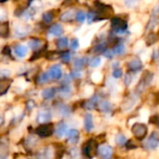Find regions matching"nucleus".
<instances>
[{
    "mask_svg": "<svg viewBox=\"0 0 159 159\" xmlns=\"http://www.w3.org/2000/svg\"><path fill=\"white\" fill-rule=\"evenodd\" d=\"M36 143V140L33 137V136H30V138L27 140V142H26V144H28L29 146L31 145V146H34V143Z\"/></svg>",
    "mask_w": 159,
    "mask_h": 159,
    "instance_id": "09e8293b",
    "label": "nucleus"
},
{
    "mask_svg": "<svg viewBox=\"0 0 159 159\" xmlns=\"http://www.w3.org/2000/svg\"><path fill=\"white\" fill-rule=\"evenodd\" d=\"M75 11L73 9H69V10H66L65 12H63L61 17H60V20L61 21H64V22H69L71 20H73L75 19Z\"/></svg>",
    "mask_w": 159,
    "mask_h": 159,
    "instance_id": "a211bd4d",
    "label": "nucleus"
},
{
    "mask_svg": "<svg viewBox=\"0 0 159 159\" xmlns=\"http://www.w3.org/2000/svg\"><path fill=\"white\" fill-rule=\"evenodd\" d=\"M139 1L140 0H125V3L129 7H133L134 6H136L138 4Z\"/></svg>",
    "mask_w": 159,
    "mask_h": 159,
    "instance_id": "a18cd8bd",
    "label": "nucleus"
},
{
    "mask_svg": "<svg viewBox=\"0 0 159 159\" xmlns=\"http://www.w3.org/2000/svg\"><path fill=\"white\" fill-rule=\"evenodd\" d=\"M8 154V149L5 143H0V157H6Z\"/></svg>",
    "mask_w": 159,
    "mask_h": 159,
    "instance_id": "f704fd0d",
    "label": "nucleus"
},
{
    "mask_svg": "<svg viewBox=\"0 0 159 159\" xmlns=\"http://www.w3.org/2000/svg\"><path fill=\"white\" fill-rule=\"evenodd\" d=\"M126 142H127V139H126V137H125L123 134H118V135H116V143L117 145L123 146V145H125Z\"/></svg>",
    "mask_w": 159,
    "mask_h": 159,
    "instance_id": "7c9ffc66",
    "label": "nucleus"
},
{
    "mask_svg": "<svg viewBox=\"0 0 159 159\" xmlns=\"http://www.w3.org/2000/svg\"><path fill=\"white\" fill-rule=\"evenodd\" d=\"M28 52V48L26 46H23V45H17L15 48H14V53L17 57L19 58H22V57H25V55L27 54Z\"/></svg>",
    "mask_w": 159,
    "mask_h": 159,
    "instance_id": "f3484780",
    "label": "nucleus"
},
{
    "mask_svg": "<svg viewBox=\"0 0 159 159\" xmlns=\"http://www.w3.org/2000/svg\"><path fill=\"white\" fill-rule=\"evenodd\" d=\"M68 43H69V41H68L67 37H61L57 40L56 45L59 48L61 49V48H65L68 46Z\"/></svg>",
    "mask_w": 159,
    "mask_h": 159,
    "instance_id": "cd10ccee",
    "label": "nucleus"
},
{
    "mask_svg": "<svg viewBox=\"0 0 159 159\" xmlns=\"http://www.w3.org/2000/svg\"><path fill=\"white\" fill-rule=\"evenodd\" d=\"M68 138H67V143L70 144H75L79 141V132L76 129H70L68 131Z\"/></svg>",
    "mask_w": 159,
    "mask_h": 159,
    "instance_id": "ddd939ff",
    "label": "nucleus"
},
{
    "mask_svg": "<svg viewBox=\"0 0 159 159\" xmlns=\"http://www.w3.org/2000/svg\"><path fill=\"white\" fill-rule=\"evenodd\" d=\"M159 145V135L157 132L152 133V135L147 139L144 143V148L147 150H155Z\"/></svg>",
    "mask_w": 159,
    "mask_h": 159,
    "instance_id": "0eeeda50",
    "label": "nucleus"
},
{
    "mask_svg": "<svg viewBox=\"0 0 159 159\" xmlns=\"http://www.w3.org/2000/svg\"><path fill=\"white\" fill-rule=\"evenodd\" d=\"M48 75L49 78L53 79V80H59L61 78L62 76V71H61V67L58 64L53 65L49 68L48 70Z\"/></svg>",
    "mask_w": 159,
    "mask_h": 159,
    "instance_id": "1a4fd4ad",
    "label": "nucleus"
},
{
    "mask_svg": "<svg viewBox=\"0 0 159 159\" xmlns=\"http://www.w3.org/2000/svg\"><path fill=\"white\" fill-rule=\"evenodd\" d=\"M131 82H132V75L130 73L126 74V75L124 77V83H125V85L127 87H129L131 84Z\"/></svg>",
    "mask_w": 159,
    "mask_h": 159,
    "instance_id": "58836bf2",
    "label": "nucleus"
},
{
    "mask_svg": "<svg viewBox=\"0 0 159 159\" xmlns=\"http://www.w3.org/2000/svg\"><path fill=\"white\" fill-rule=\"evenodd\" d=\"M77 150L75 149V148H73V149H71L70 150V154L72 155V157H76L77 156Z\"/></svg>",
    "mask_w": 159,
    "mask_h": 159,
    "instance_id": "3c124183",
    "label": "nucleus"
},
{
    "mask_svg": "<svg viewBox=\"0 0 159 159\" xmlns=\"http://www.w3.org/2000/svg\"><path fill=\"white\" fill-rule=\"evenodd\" d=\"M158 20H159V6L158 7H157L153 10L152 15H151V18H150V20H149V22H148V24H147L146 29H147V30H153V29L157 26V24L158 23Z\"/></svg>",
    "mask_w": 159,
    "mask_h": 159,
    "instance_id": "9d476101",
    "label": "nucleus"
},
{
    "mask_svg": "<svg viewBox=\"0 0 159 159\" xmlns=\"http://www.w3.org/2000/svg\"><path fill=\"white\" fill-rule=\"evenodd\" d=\"M111 26L113 29V32L115 34H124L127 33L128 29V21L120 17H114L111 20Z\"/></svg>",
    "mask_w": 159,
    "mask_h": 159,
    "instance_id": "f03ea898",
    "label": "nucleus"
},
{
    "mask_svg": "<svg viewBox=\"0 0 159 159\" xmlns=\"http://www.w3.org/2000/svg\"><path fill=\"white\" fill-rule=\"evenodd\" d=\"M51 117H52L51 112L48 109H43L38 112L36 116V122L39 124L48 123L51 120Z\"/></svg>",
    "mask_w": 159,
    "mask_h": 159,
    "instance_id": "6e6552de",
    "label": "nucleus"
},
{
    "mask_svg": "<svg viewBox=\"0 0 159 159\" xmlns=\"http://www.w3.org/2000/svg\"><path fill=\"white\" fill-rule=\"evenodd\" d=\"M101 58L100 57H94V58H92L89 61V65L91 66V67H97V66H99L100 64H101Z\"/></svg>",
    "mask_w": 159,
    "mask_h": 159,
    "instance_id": "72a5a7b5",
    "label": "nucleus"
},
{
    "mask_svg": "<svg viewBox=\"0 0 159 159\" xmlns=\"http://www.w3.org/2000/svg\"><path fill=\"white\" fill-rule=\"evenodd\" d=\"M128 68L130 72H138L143 69V62L139 58H134L128 62Z\"/></svg>",
    "mask_w": 159,
    "mask_h": 159,
    "instance_id": "f8f14e48",
    "label": "nucleus"
},
{
    "mask_svg": "<svg viewBox=\"0 0 159 159\" xmlns=\"http://www.w3.org/2000/svg\"><path fill=\"white\" fill-rule=\"evenodd\" d=\"M84 125H85V129L88 132H90L93 129L94 124H93V118H92V116L91 115H89V114L86 115L85 120H84Z\"/></svg>",
    "mask_w": 159,
    "mask_h": 159,
    "instance_id": "aec40b11",
    "label": "nucleus"
},
{
    "mask_svg": "<svg viewBox=\"0 0 159 159\" xmlns=\"http://www.w3.org/2000/svg\"><path fill=\"white\" fill-rule=\"evenodd\" d=\"M99 107H100V110L103 113H110L112 110L111 103L109 102H106V101L101 102V103L99 104Z\"/></svg>",
    "mask_w": 159,
    "mask_h": 159,
    "instance_id": "b1692460",
    "label": "nucleus"
},
{
    "mask_svg": "<svg viewBox=\"0 0 159 159\" xmlns=\"http://www.w3.org/2000/svg\"><path fill=\"white\" fill-rule=\"evenodd\" d=\"M9 76H10V71L6 70V69L0 70V79H2V78H7Z\"/></svg>",
    "mask_w": 159,
    "mask_h": 159,
    "instance_id": "37998d69",
    "label": "nucleus"
},
{
    "mask_svg": "<svg viewBox=\"0 0 159 159\" xmlns=\"http://www.w3.org/2000/svg\"><path fill=\"white\" fill-rule=\"evenodd\" d=\"M6 1H7V0H0V3H5Z\"/></svg>",
    "mask_w": 159,
    "mask_h": 159,
    "instance_id": "864d4df0",
    "label": "nucleus"
},
{
    "mask_svg": "<svg viewBox=\"0 0 159 159\" xmlns=\"http://www.w3.org/2000/svg\"><path fill=\"white\" fill-rule=\"evenodd\" d=\"M53 20V14L51 12H46L43 14V20L47 23H49Z\"/></svg>",
    "mask_w": 159,
    "mask_h": 159,
    "instance_id": "4c0bfd02",
    "label": "nucleus"
},
{
    "mask_svg": "<svg viewBox=\"0 0 159 159\" xmlns=\"http://www.w3.org/2000/svg\"><path fill=\"white\" fill-rule=\"evenodd\" d=\"M105 49H106V45L104 43H101L94 48V51L96 53H103Z\"/></svg>",
    "mask_w": 159,
    "mask_h": 159,
    "instance_id": "c9c22d12",
    "label": "nucleus"
},
{
    "mask_svg": "<svg viewBox=\"0 0 159 159\" xmlns=\"http://www.w3.org/2000/svg\"><path fill=\"white\" fill-rule=\"evenodd\" d=\"M153 79H154V74L152 72H150V71L144 72L143 75H142V78L140 79V81L138 83V86L136 87L137 93H139V94L143 93L150 86Z\"/></svg>",
    "mask_w": 159,
    "mask_h": 159,
    "instance_id": "7ed1b4c3",
    "label": "nucleus"
},
{
    "mask_svg": "<svg viewBox=\"0 0 159 159\" xmlns=\"http://www.w3.org/2000/svg\"><path fill=\"white\" fill-rule=\"evenodd\" d=\"M48 33L51 34V35H54V36H60L61 34H63V28L61 25L58 24V23H55L53 25H51L48 29Z\"/></svg>",
    "mask_w": 159,
    "mask_h": 159,
    "instance_id": "dca6fc26",
    "label": "nucleus"
},
{
    "mask_svg": "<svg viewBox=\"0 0 159 159\" xmlns=\"http://www.w3.org/2000/svg\"><path fill=\"white\" fill-rule=\"evenodd\" d=\"M55 94H56L55 88H48L42 91V97L44 100H50L55 96Z\"/></svg>",
    "mask_w": 159,
    "mask_h": 159,
    "instance_id": "412c9836",
    "label": "nucleus"
},
{
    "mask_svg": "<svg viewBox=\"0 0 159 159\" xmlns=\"http://www.w3.org/2000/svg\"><path fill=\"white\" fill-rule=\"evenodd\" d=\"M12 80L7 78H2L0 79V95H4L7 92L11 86Z\"/></svg>",
    "mask_w": 159,
    "mask_h": 159,
    "instance_id": "4468645a",
    "label": "nucleus"
},
{
    "mask_svg": "<svg viewBox=\"0 0 159 159\" xmlns=\"http://www.w3.org/2000/svg\"><path fill=\"white\" fill-rule=\"evenodd\" d=\"M4 122H5V119H4V116H0V127H2V126H3V124H4Z\"/></svg>",
    "mask_w": 159,
    "mask_h": 159,
    "instance_id": "603ef678",
    "label": "nucleus"
},
{
    "mask_svg": "<svg viewBox=\"0 0 159 159\" xmlns=\"http://www.w3.org/2000/svg\"><path fill=\"white\" fill-rule=\"evenodd\" d=\"M46 58L48 60L54 61V60H57V59L61 58V54L59 52H57V51H50V52H48L46 54Z\"/></svg>",
    "mask_w": 159,
    "mask_h": 159,
    "instance_id": "c756f323",
    "label": "nucleus"
},
{
    "mask_svg": "<svg viewBox=\"0 0 159 159\" xmlns=\"http://www.w3.org/2000/svg\"><path fill=\"white\" fill-rule=\"evenodd\" d=\"M123 75V72H122V70L121 69H119V68H116L115 70H114V72H113V76L115 77V78H120L121 76Z\"/></svg>",
    "mask_w": 159,
    "mask_h": 159,
    "instance_id": "79ce46f5",
    "label": "nucleus"
},
{
    "mask_svg": "<svg viewBox=\"0 0 159 159\" xmlns=\"http://www.w3.org/2000/svg\"><path fill=\"white\" fill-rule=\"evenodd\" d=\"M131 131H132V134L134 135V137L137 140L143 141L147 136L148 128H147V126L145 124H143V123H135L131 127Z\"/></svg>",
    "mask_w": 159,
    "mask_h": 159,
    "instance_id": "20e7f679",
    "label": "nucleus"
},
{
    "mask_svg": "<svg viewBox=\"0 0 159 159\" xmlns=\"http://www.w3.org/2000/svg\"><path fill=\"white\" fill-rule=\"evenodd\" d=\"M29 47L34 50H39V48L42 47V42L39 39H32L29 42Z\"/></svg>",
    "mask_w": 159,
    "mask_h": 159,
    "instance_id": "bb28decb",
    "label": "nucleus"
},
{
    "mask_svg": "<svg viewBox=\"0 0 159 159\" xmlns=\"http://www.w3.org/2000/svg\"><path fill=\"white\" fill-rule=\"evenodd\" d=\"M36 134L41 137V138H48L50 137L53 132H54V129H53V125L52 124H49V123H45V124H41L35 130Z\"/></svg>",
    "mask_w": 159,
    "mask_h": 159,
    "instance_id": "423d86ee",
    "label": "nucleus"
},
{
    "mask_svg": "<svg viewBox=\"0 0 159 159\" xmlns=\"http://www.w3.org/2000/svg\"><path fill=\"white\" fill-rule=\"evenodd\" d=\"M61 59L62 62L68 63L71 60V53L69 51H64V52L61 53Z\"/></svg>",
    "mask_w": 159,
    "mask_h": 159,
    "instance_id": "473e14b6",
    "label": "nucleus"
},
{
    "mask_svg": "<svg viewBox=\"0 0 159 159\" xmlns=\"http://www.w3.org/2000/svg\"><path fill=\"white\" fill-rule=\"evenodd\" d=\"M86 18H87L86 13H85L84 11H82V10L77 11L76 14H75V20H76L77 21H79V22H83V21L86 20Z\"/></svg>",
    "mask_w": 159,
    "mask_h": 159,
    "instance_id": "2f4dec72",
    "label": "nucleus"
},
{
    "mask_svg": "<svg viewBox=\"0 0 159 159\" xmlns=\"http://www.w3.org/2000/svg\"><path fill=\"white\" fill-rule=\"evenodd\" d=\"M158 127H159V120H158Z\"/></svg>",
    "mask_w": 159,
    "mask_h": 159,
    "instance_id": "5fc2aeb1",
    "label": "nucleus"
},
{
    "mask_svg": "<svg viewBox=\"0 0 159 159\" xmlns=\"http://www.w3.org/2000/svg\"><path fill=\"white\" fill-rule=\"evenodd\" d=\"M61 114L63 116H70V114H71V110H70V108H69L68 106L63 105V106L61 107Z\"/></svg>",
    "mask_w": 159,
    "mask_h": 159,
    "instance_id": "ea45409f",
    "label": "nucleus"
},
{
    "mask_svg": "<svg viewBox=\"0 0 159 159\" xmlns=\"http://www.w3.org/2000/svg\"><path fill=\"white\" fill-rule=\"evenodd\" d=\"M34 107H35V103H34V101H29L27 102V104H26V109L28 111H32Z\"/></svg>",
    "mask_w": 159,
    "mask_h": 159,
    "instance_id": "49530a36",
    "label": "nucleus"
},
{
    "mask_svg": "<svg viewBox=\"0 0 159 159\" xmlns=\"http://www.w3.org/2000/svg\"><path fill=\"white\" fill-rule=\"evenodd\" d=\"M158 40V36L154 33V32H151L148 35H147V37H146V45L147 46H152V45H154L155 43H157V41Z\"/></svg>",
    "mask_w": 159,
    "mask_h": 159,
    "instance_id": "5701e85b",
    "label": "nucleus"
},
{
    "mask_svg": "<svg viewBox=\"0 0 159 159\" xmlns=\"http://www.w3.org/2000/svg\"><path fill=\"white\" fill-rule=\"evenodd\" d=\"M88 61V60L86 59V58H81V59H77L75 61V65L78 68V69H80V68H82L85 64H86V62Z\"/></svg>",
    "mask_w": 159,
    "mask_h": 159,
    "instance_id": "e433bc0d",
    "label": "nucleus"
},
{
    "mask_svg": "<svg viewBox=\"0 0 159 159\" xmlns=\"http://www.w3.org/2000/svg\"><path fill=\"white\" fill-rule=\"evenodd\" d=\"M125 146L127 147L128 150H132V149H135L137 148V145H135V143H133V141H129V142H126L125 143Z\"/></svg>",
    "mask_w": 159,
    "mask_h": 159,
    "instance_id": "c03bdc74",
    "label": "nucleus"
},
{
    "mask_svg": "<svg viewBox=\"0 0 159 159\" xmlns=\"http://www.w3.org/2000/svg\"><path fill=\"white\" fill-rule=\"evenodd\" d=\"M98 101H99V100H98V97H97V96H94V97H92L91 99L86 101V102H84V104H83V107H84L85 109H87V110H92V109H94L95 106L97 105Z\"/></svg>",
    "mask_w": 159,
    "mask_h": 159,
    "instance_id": "6ab92c4d",
    "label": "nucleus"
},
{
    "mask_svg": "<svg viewBox=\"0 0 159 159\" xmlns=\"http://www.w3.org/2000/svg\"><path fill=\"white\" fill-rule=\"evenodd\" d=\"M48 81H49V75L48 73H42L36 78V83H38L39 85H43L45 83H48Z\"/></svg>",
    "mask_w": 159,
    "mask_h": 159,
    "instance_id": "a878e982",
    "label": "nucleus"
},
{
    "mask_svg": "<svg viewBox=\"0 0 159 159\" xmlns=\"http://www.w3.org/2000/svg\"><path fill=\"white\" fill-rule=\"evenodd\" d=\"M80 75H81V73L79 72V70H75L72 72V76L74 78H78V77H80Z\"/></svg>",
    "mask_w": 159,
    "mask_h": 159,
    "instance_id": "8fccbe9b",
    "label": "nucleus"
},
{
    "mask_svg": "<svg viewBox=\"0 0 159 159\" xmlns=\"http://www.w3.org/2000/svg\"><path fill=\"white\" fill-rule=\"evenodd\" d=\"M2 53H3L5 56H10V54H11L10 48H9L8 46H6V47L3 48V50H2Z\"/></svg>",
    "mask_w": 159,
    "mask_h": 159,
    "instance_id": "de8ad7c7",
    "label": "nucleus"
},
{
    "mask_svg": "<svg viewBox=\"0 0 159 159\" xmlns=\"http://www.w3.org/2000/svg\"><path fill=\"white\" fill-rule=\"evenodd\" d=\"M60 94H61L62 97H64V98L69 97V96L71 95V89H70V87L67 86V85L62 86V87L61 88V89H60Z\"/></svg>",
    "mask_w": 159,
    "mask_h": 159,
    "instance_id": "c85d7f7f",
    "label": "nucleus"
},
{
    "mask_svg": "<svg viewBox=\"0 0 159 159\" xmlns=\"http://www.w3.org/2000/svg\"><path fill=\"white\" fill-rule=\"evenodd\" d=\"M55 134L58 138H61L67 131V125L64 122H59L55 128Z\"/></svg>",
    "mask_w": 159,
    "mask_h": 159,
    "instance_id": "2eb2a0df",
    "label": "nucleus"
},
{
    "mask_svg": "<svg viewBox=\"0 0 159 159\" xmlns=\"http://www.w3.org/2000/svg\"><path fill=\"white\" fill-rule=\"evenodd\" d=\"M95 7H96V10L93 11L94 16H95L94 21L95 20H102L110 19L114 14L113 7L111 6L102 4V2L96 1L95 2Z\"/></svg>",
    "mask_w": 159,
    "mask_h": 159,
    "instance_id": "f257e3e1",
    "label": "nucleus"
},
{
    "mask_svg": "<svg viewBox=\"0 0 159 159\" xmlns=\"http://www.w3.org/2000/svg\"><path fill=\"white\" fill-rule=\"evenodd\" d=\"M125 50H126V48H125V45L123 43H116L114 46L112 52L115 55H121L125 52Z\"/></svg>",
    "mask_w": 159,
    "mask_h": 159,
    "instance_id": "4be33fe9",
    "label": "nucleus"
},
{
    "mask_svg": "<svg viewBox=\"0 0 159 159\" xmlns=\"http://www.w3.org/2000/svg\"><path fill=\"white\" fill-rule=\"evenodd\" d=\"M97 154L102 158H110L113 156V148L110 145H102L98 147Z\"/></svg>",
    "mask_w": 159,
    "mask_h": 159,
    "instance_id": "9b49d317",
    "label": "nucleus"
},
{
    "mask_svg": "<svg viewBox=\"0 0 159 159\" xmlns=\"http://www.w3.org/2000/svg\"><path fill=\"white\" fill-rule=\"evenodd\" d=\"M98 151V143L94 140L88 141L83 146V154L89 158H92Z\"/></svg>",
    "mask_w": 159,
    "mask_h": 159,
    "instance_id": "39448f33",
    "label": "nucleus"
},
{
    "mask_svg": "<svg viewBox=\"0 0 159 159\" xmlns=\"http://www.w3.org/2000/svg\"><path fill=\"white\" fill-rule=\"evenodd\" d=\"M70 47H71V48L74 49V50L77 49V48H79V41H78V39H77V38H74V39L72 40L71 44H70Z\"/></svg>",
    "mask_w": 159,
    "mask_h": 159,
    "instance_id": "a19ab883",
    "label": "nucleus"
},
{
    "mask_svg": "<svg viewBox=\"0 0 159 159\" xmlns=\"http://www.w3.org/2000/svg\"><path fill=\"white\" fill-rule=\"evenodd\" d=\"M8 22L0 23V37H7L8 35Z\"/></svg>",
    "mask_w": 159,
    "mask_h": 159,
    "instance_id": "393cba45",
    "label": "nucleus"
}]
</instances>
